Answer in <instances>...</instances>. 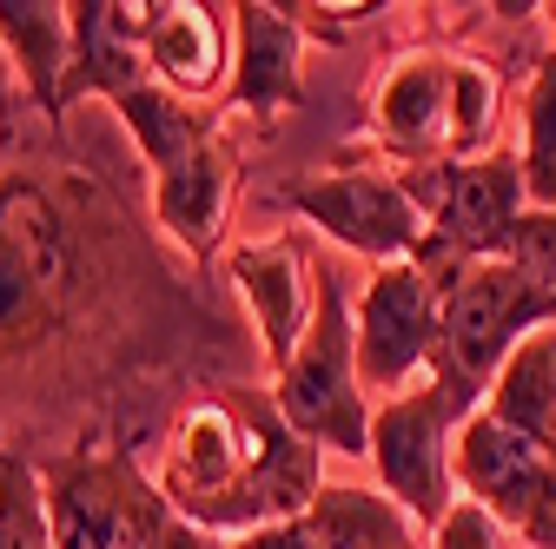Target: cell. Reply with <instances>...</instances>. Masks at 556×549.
Segmentation results:
<instances>
[{"label":"cell","instance_id":"cell-7","mask_svg":"<svg viewBox=\"0 0 556 549\" xmlns=\"http://www.w3.org/2000/svg\"><path fill=\"white\" fill-rule=\"evenodd\" d=\"M404 186L431 219L425 252H438V258H510V239L530 213L523 159L510 146H491L483 159L417 166V173H404Z\"/></svg>","mask_w":556,"mask_h":549},{"label":"cell","instance_id":"cell-15","mask_svg":"<svg viewBox=\"0 0 556 549\" xmlns=\"http://www.w3.org/2000/svg\"><path fill=\"white\" fill-rule=\"evenodd\" d=\"M226 8H199V0H166V21L147 40L153 80L173 87L179 100H205L232 87V40H226Z\"/></svg>","mask_w":556,"mask_h":549},{"label":"cell","instance_id":"cell-27","mask_svg":"<svg viewBox=\"0 0 556 549\" xmlns=\"http://www.w3.org/2000/svg\"><path fill=\"white\" fill-rule=\"evenodd\" d=\"M14 87H21V74H14V60H8V47H0V113H8Z\"/></svg>","mask_w":556,"mask_h":549},{"label":"cell","instance_id":"cell-22","mask_svg":"<svg viewBox=\"0 0 556 549\" xmlns=\"http://www.w3.org/2000/svg\"><path fill=\"white\" fill-rule=\"evenodd\" d=\"M497 106H504L497 66L477 60V53H457V74H451V159H483L491 153Z\"/></svg>","mask_w":556,"mask_h":549},{"label":"cell","instance_id":"cell-5","mask_svg":"<svg viewBox=\"0 0 556 549\" xmlns=\"http://www.w3.org/2000/svg\"><path fill=\"white\" fill-rule=\"evenodd\" d=\"M483 410V391L451 378V371H425V384H410L397 397H384L371 410V470H378V490L417 523V529H438L444 510L457 503V476H451V444L457 424Z\"/></svg>","mask_w":556,"mask_h":549},{"label":"cell","instance_id":"cell-6","mask_svg":"<svg viewBox=\"0 0 556 549\" xmlns=\"http://www.w3.org/2000/svg\"><path fill=\"white\" fill-rule=\"evenodd\" d=\"M417 265L438 279L444 298V345H438V371L477 384L491 397V378L504 371V358L536 337L543 324H556V298H543L510 258H438L417 252Z\"/></svg>","mask_w":556,"mask_h":549},{"label":"cell","instance_id":"cell-8","mask_svg":"<svg viewBox=\"0 0 556 549\" xmlns=\"http://www.w3.org/2000/svg\"><path fill=\"white\" fill-rule=\"evenodd\" d=\"M278 205L299 213L305 226H318L331 245L371 258V265H404L431 239V219L410 199L404 173H378V166H338V173L292 179L278 192Z\"/></svg>","mask_w":556,"mask_h":549},{"label":"cell","instance_id":"cell-12","mask_svg":"<svg viewBox=\"0 0 556 549\" xmlns=\"http://www.w3.org/2000/svg\"><path fill=\"white\" fill-rule=\"evenodd\" d=\"M232 192H239V153L226 146V132L213 126L186 159H173L166 173H153V219H160V232L192 265H205V258L219 252V239H226Z\"/></svg>","mask_w":556,"mask_h":549},{"label":"cell","instance_id":"cell-21","mask_svg":"<svg viewBox=\"0 0 556 549\" xmlns=\"http://www.w3.org/2000/svg\"><path fill=\"white\" fill-rule=\"evenodd\" d=\"M517 119H523V146H517V159H523V192H530L536 213H556V53L536 60Z\"/></svg>","mask_w":556,"mask_h":549},{"label":"cell","instance_id":"cell-29","mask_svg":"<svg viewBox=\"0 0 556 549\" xmlns=\"http://www.w3.org/2000/svg\"><path fill=\"white\" fill-rule=\"evenodd\" d=\"M543 14H549V53H556V8H543Z\"/></svg>","mask_w":556,"mask_h":549},{"label":"cell","instance_id":"cell-9","mask_svg":"<svg viewBox=\"0 0 556 549\" xmlns=\"http://www.w3.org/2000/svg\"><path fill=\"white\" fill-rule=\"evenodd\" d=\"M451 476L457 497L497 510L510 536H523L530 549H556V450L497 424L491 410H470L451 444Z\"/></svg>","mask_w":556,"mask_h":549},{"label":"cell","instance_id":"cell-18","mask_svg":"<svg viewBox=\"0 0 556 549\" xmlns=\"http://www.w3.org/2000/svg\"><path fill=\"white\" fill-rule=\"evenodd\" d=\"M483 410H491L497 424L523 431L530 444L556 450V324H543L536 337H523V345L504 358Z\"/></svg>","mask_w":556,"mask_h":549},{"label":"cell","instance_id":"cell-23","mask_svg":"<svg viewBox=\"0 0 556 549\" xmlns=\"http://www.w3.org/2000/svg\"><path fill=\"white\" fill-rule=\"evenodd\" d=\"M0 549H53L47 476L21 450H0Z\"/></svg>","mask_w":556,"mask_h":549},{"label":"cell","instance_id":"cell-20","mask_svg":"<svg viewBox=\"0 0 556 549\" xmlns=\"http://www.w3.org/2000/svg\"><path fill=\"white\" fill-rule=\"evenodd\" d=\"M113 113H119V126H126V140L139 146V159H147V173H166L173 159H186L205 132H213V119L205 113H192L173 87H160V80H147V87H132L126 100H113Z\"/></svg>","mask_w":556,"mask_h":549},{"label":"cell","instance_id":"cell-10","mask_svg":"<svg viewBox=\"0 0 556 549\" xmlns=\"http://www.w3.org/2000/svg\"><path fill=\"white\" fill-rule=\"evenodd\" d=\"M438 345H444L438 279L417 258L378 265L365 298H358V371H365V391H384V397L410 391L438 365Z\"/></svg>","mask_w":556,"mask_h":549},{"label":"cell","instance_id":"cell-26","mask_svg":"<svg viewBox=\"0 0 556 549\" xmlns=\"http://www.w3.org/2000/svg\"><path fill=\"white\" fill-rule=\"evenodd\" d=\"M219 549H325V542H318V529H312L305 516H292V523L245 529V536H232V542H219Z\"/></svg>","mask_w":556,"mask_h":549},{"label":"cell","instance_id":"cell-11","mask_svg":"<svg viewBox=\"0 0 556 549\" xmlns=\"http://www.w3.org/2000/svg\"><path fill=\"white\" fill-rule=\"evenodd\" d=\"M451 74L457 53L410 47L391 53L371 80V140L410 173L451 159Z\"/></svg>","mask_w":556,"mask_h":549},{"label":"cell","instance_id":"cell-1","mask_svg":"<svg viewBox=\"0 0 556 549\" xmlns=\"http://www.w3.org/2000/svg\"><path fill=\"white\" fill-rule=\"evenodd\" d=\"M325 490V450L278 418L271 391L205 397L166 437L160 497L199 536H245L265 523H292Z\"/></svg>","mask_w":556,"mask_h":549},{"label":"cell","instance_id":"cell-3","mask_svg":"<svg viewBox=\"0 0 556 549\" xmlns=\"http://www.w3.org/2000/svg\"><path fill=\"white\" fill-rule=\"evenodd\" d=\"M271 404L305 444L331 457H371V410L358 371V305L344 279L312 258V324L299 337L292 365L271 378Z\"/></svg>","mask_w":556,"mask_h":549},{"label":"cell","instance_id":"cell-28","mask_svg":"<svg viewBox=\"0 0 556 549\" xmlns=\"http://www.w3.org/2000/svg\"><path fill=\"white\" fill-rule=\"evenodd\" d=\"M8 140H14V126H8V113H0V153H8Z\"/></svg>","mask_w":556,"mask_h":549},{"label":"cell","instance_id":"cell-14","mask_svg":"<svg viewBox=\"0 0 556 549\" xmlns=\"http://www.w3.org/2000/svg\"><path fill=\"white\" fill-rule=\"evenodd\" d=\"M232 106L278 119L305 106V21H292V8H265L245 0L232 8Z\"/></svg>","mask_w":556,"mask_h":549},{"label":"cell","instance_id":"cell-2","mask_svg":"<svg viewBox=\"0 0 556 549\" xmlns=\"http://www.w3.org/2000/svg\"><path fill=\"white\" fill-rule=\"evenodd\" d=\"M80 192L60 179H0V365L40 352L93 298Z\"/></svg>","mask_w":556,"mask_h":549},{"label":"cell","instance_id":"cell-17","mask_svg":"<svg viewBox=\"0 0 556 549\" xmlns=\"http://www.w3.org/2000/svg\"><path fill=\"white\" fill-rule=\"evenodd\" d=\"M66 14H74V74H66V93H60V119L80 100H126L132 87L153 80L147 53L119 40L113 0H66Z\"/></svg>","mask_w":556,"mask_h":549},{"label":"cell","instance_id":"cell-24","mask_svg":"<svg viewBox=\"0 0 556 549\" xmlns=\"http://www.w3.org/2000/svg\"><path fill=\"white\" fill-rule=\"evenodd\" d=\"M431 549H517V536L497 510H483L477 497H457L444 510V523L431 529Z\"/></svg>","mask_w":556,"mask_h":549},{"label":"cell","instance_id":"cell-25","mask_svg":"<svg viewBox=\"0 0 556 549\" xmlns=\"http://www.w3.org/2000/svg\"><path fill=\"white\" fill-rule=\"evenodd\" d=\"M510 265L523 271L543 298H556V213H536V205H530L517 239H510Z\"/></svg>","mask_w":556,"mask_h":549},{"label":"cell","instance_id":"cell-4","mask_svg":"<svg viewBox=\"0 0 556 549\" xmlns=\"http://www.w3.org/2000/svg\"><path fill=\"white\" fill-rule=\"evenodd\" d=\"M53 549H213L166 497L147 484L132 450H74L47 470Z\"/></svg>","mask_w":556,"mask_h":549},{"label":"cell","instance_id":"cell-19","mask_svg":"<svg viewBox=\"0 0 556 549\" xmlns=\"http://www.w3.org/2000/svg\"><path fill=\"white\" fill-rule=\"evenodd\" d=\"M305 523L318 529L325 549H417V523L384 490L365 484H325Z\"/></svg>","mask_w":556,"mask_h":549},{"label":"cell","instance_id":"cell-16","mask_svg":"<svg viewBox=\"0 0 556 549\" xmlns=\"http://www.w3.org/2000/svg\"><path fill=\"white\" fill-rule=\"evenodd\" d=\"M0 47H8L27 100L60 119V93L74 74V14L60 0H0Z\"/></svg>","mask_w":556,"mask_h":549},{"label":"cell","instance_id":"cell-13","mask_svg":"<svg viewBox=\"0 0 556 549\" xmlns=\"http://www.w3.org/2000/svg\"><path fill=\"white\" fill-rule=\"evenodd\" d=\"M226 279L239 285V298L252 311V331H258V345H265V365L278 378V371L292 365L305 324H312V265H305V245L299 239L232 245L226 252Z\"/></svg>","mask_w":556,"mask_h":549}]
</instances>
